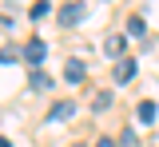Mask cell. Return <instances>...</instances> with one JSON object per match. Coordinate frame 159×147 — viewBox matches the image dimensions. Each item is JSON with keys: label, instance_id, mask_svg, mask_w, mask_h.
<instances>
[{"label": "cell", "instance_id": "obj_1", "mask_svg": "<svg viewBox=\"0 0 159 147\" xmlns=\"http://www.w3.org/2000/svg\"><path fill=\"white\" fill-rule=\"evenodd\" d=\"M80 20H84V4H80V0H72V4L60 8V24H64V28H76Z\"/></svg>", "mask_w": 159, "mask_h": 147}, {"label": "cell", "instance_id": "obj_2", "mask_svg": "<svg viewBox=\"0 0 159 147\" xmlns=\"http://www.w3.org/2000/svg\"><path fill=\"white\" fill-rule=\"evenodd\" d=\"M20 56H24L28 64H40L44 56H48V44H44V40H28L24 48H20Z\"/></svg>", "mask_w": 159, "mask_h": 147}, {"label": "cell", "instance_id": "obj_3", "mask_svg": "<svg viewBox=\"0 0 159 147\" xmlns=\"http://www.w3.org/2000/svg\"><path fill=\"white\" fill-rule=\"evenodd\" d=\"M123 48H127V40H123V36H116V32H111V36H107V40H103V56H107V60H123Z\"/></svg>", "mask_w": 159, "mask_h": 147}, {"label": "cell", "instance_id": "obj_4", "mask_svg": "<svg viewBox=\"0 0 159 147\" xmlns=\"http://www.w3.org/2000/svg\"><path fill=\"white\" fill-rule=\"evenodd\" d=\"M84 76H88V68H84V60H76V56H72V60L64 64V80H68V84H80Z\"/></svg>", "mask_w": 159, "mask_h": 147}, {"label": "cell", "instance_id": "obj_5", "mask_svg": "<svg viewBox=\"0 0 159 147\" xmlns=\"http://www.w3.org/2000/svg\"><path fill=\"white\" fill-rule=\"evenodd\" d=\"M131 80H135V60L123 56V60L116 64V84H131Z\"/></svg>", "mask_w": 159, "mask_h": 147}, {"label": "cell", "instance_id": "obj_6", "mask_svg": "<svg viewBox=\"0 0 159 147\" xmlns=\"http://www.w3.org/2000/svg\"><path fill=\"white\" fill-rule=\"evenodd\" d=\"M135 119H139V123H155V104H151V100L135 104Z\"/></svg>", "mask_w": 159, "mask_h": 147}, {"label": "cell", "instance_id": "obj_7", "mask_svg": "<svg viewBox=\"0 0 159 147\" xmlns=\"http://www.w3.org/2000/svg\"><path fill=\"white\" fill-rule=\"evenodd\" d=\"M72 115H76V104H68V100H60L52 107V119H72Z\"/></svg>", "mask_w": 159, "mask_h": 147}, {"label": "cell", "instance_id": "obj_8", "mask_svg": "<svg viewBox=\"0 0 159 147\" xmlns=\"http://www.w3.org/2000/svg\"><path fill=\"white\" fill-rule=\"evenodd\" d=\"M111 107V91L103 87V91H96V100H92V111H107Z\"/></svg>", "mask_w": 159, "mask_h": 147}, {"label": "cell", "instance_id": "obj_9", "mask_svg": "<svg viewBox=\"0 0 159 147\" xmlns=\"http://www.w3.org/2000/svg\"><path fill=\"white\" fill-rule=\"evenodd\" d=\"M116 139H119V147H139V135L131 131V127H123V131H119Z\"/></svg>", "mask_w": 159, "mask_h": 147}, {"label": "cell", "instance_id": "obj_10", "mask_svg": "<svg viewBox=\"0 0 159 147\" xmlns=\"http://www.w3.org/2000/svg\"><path fill=\"white\" fill-rule=\"evenodd\" d=\"M127 32H131V36H147V24H143V16H131V20H127Z\"/></svg>", "mask_w": 159, "mask_h": 147}, {"label": "cell", "instance_id": "obj_11", "mask_svg": "<svg viewBox=\"0 0 159 147\" xmlns=\"http://www.w3.org/2000/svg\"><path fill=\"white\" fill-rule=\"evenodd\" d=\"M32 87H52V76H44L40 68H32Z\"/></svg>", "mask_w": 159, "mask_h": 147}, {"label": "cell", "instance_id": "obj_12", "mask_svg": "<svg viewBox=\"0 0 159 147\" xmlns=\"http://www.w3.org/2000/svg\"><path fill=\"white\" fill-rule=\"evenodd\" d=\"M48 12H52V8H48V0H40V4H36V8H32V12H28V16H32V20H44Z\"/></svg>", "mask_w": 159, "mask_h": 147}, {"label": "cell", "instance_id": "obj_13", "mask_svg": "<svg viewBox=\"0 0 159 147\" xmlns=\"http://www.w3.org/2000/svg\"><path fill=\"white\" fill-rule=\"evenodd\" d=\"M20 56V48H4V52H0V64H12Z\"/></svg>", "mask_w": 159, "mask_h": 147}, {"label": "cell", "instance_id": "obj_14", "mask_svg": "<svg viewBox=\"0 0 159 147\" xmlns=\"http://www.w3.org/2000/svg\"><path fill=\"white\" fill-rule=\"evenodd\" d=\"M96 147H119V139H111V135H99V143Z\"/></svg>", "mask_w": 159, "mask_h": 147}, {"label": "cell", "instance_id": "obj_15", "mask_svg": "<svg viewBox=\"0 0 159 147\" xmlns=\"http://www.w3.org/2000/svg\"><path fill=\"white\" fill-rule=\"evenodd\" d=\"M0 147H12V139H4V135H0Z\"/></svg>", "mask_w": 159, "mask_h": 147}, {"label": "cell", "instance_id": "obj_16", "mask_svg": "<svg viewBox=\"0 0 159 147\" xmlns=\"http://www.w3.org/2000/svg\"><path fill=\"white\" fill-rule=\"evenodd\" d=\"M72 147H84V143H72Z\"/></svg>", "mask_w": 159, "mask_h": 147}]
</instances>
